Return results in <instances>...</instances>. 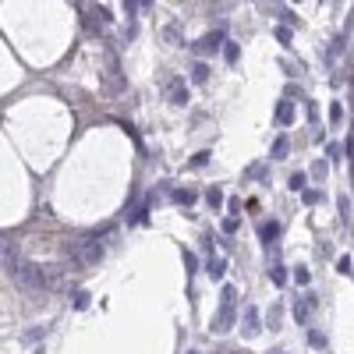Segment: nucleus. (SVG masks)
<instances>
[{
  "mask_svg": "<svg viewBox=\"0 0 354 354\" xmlns=\"http://www.w3.org/2000/svg\"><path fill=\"white\" fill-rule=\"evenodd\" d=\"M259 326H262V322H259L255 308H248V312H244V333H259Z\"/></svg>",
  "mask_w": 354,
  "mask_h": 354,
  "instance_id": "18",
  "label": "nucleus"
},
{
  "mask_svg": "<svg viewBox=\"0 0 354 354\" xmlns=\"http://www.w3.org/2000/svg\"><path fill=\"white\" fill-rule=\"evenodd\" d=\"M103 259V244L99 241H81L74 248V266H96Z\"/></svg>",
  "mask_w": 354,
  "mask_h": 354,
  "instance_id": "5",
  "label": "nucleus"
},
{
  "mask_svg": "<svg viewBox=\"0 0 354 354\" xmlns=\"http://www.w3.org/2000/svg\"><path fill=\"white\" fill-rule=\"evenodd\" d=\"M74 308H89V294L78 290V294H74Z\"/></svg>",
  "mask_w": 354,
  "mask_h": 354,
  "instance_id": "37",
  "label": "nucleus"
},
{
  "mask_svg": "<svg viewBox=\"0 0 354 354\" xmlns=\"http://www.w3.org/2000/svg\"><path fill=\"white\" fill-rule=\"evenodd\" d=\"M227 43H230V39H227V25H216L209 36H202V39L195 43V53H206V57H209L216 50H223Z\"/></svg>",
  "mask_w": 354,
  "mask_h": 354,
  "instance_id": "4",
  "label": "nucleus"
},
{
  "mask_svg": "<svg viewBox=\"0 0 354 354\" xmlns=\"http://www.w3.org/2000/svg\"><path fill=\"white\" fill-rule=\"evenodd\" d=\"M223 273H227V262H223V259H209V277L212 280H223Z\"/></svg>",
  "mask_w": 354,
  "mask_h": 354,
  "instance_id": "20",
  "label": "nucleus"
},
{
  "mask_svg": "<svg viewBox=\"0 0 354 354\" xmlns=\"http://www.w3.org/2000/svg\"><path fill=\"white\" fill-rule=\"evenodd\" d=\"M305 340H308V347H315V351H322V347H326V337H322L319 330H308V337H305Z\"/></svg>",
  "mask_w": 354,
  "mask_h": 354,
  "instance_id": "23",
  "label": "nucleus"
},
{
  "mask_svg": "<svg viewBox=\"0 0 354 354\" xmlns=\"http://www.w3.org/2000/svg\"><path fill=\"white\" fill-rule=\"evenodd\" d=\"M283 92H287V99H290V103H294V99H297V96H301V89H297V85H287V89H283Z\"/></svg>",
  "mask_w": 354,
  "mask_h": 354,
  "instance_id": "38",
  "label": "nucleus"
},
{
  "mask_svg": "<svg viewBox=\"0 0 354 354\" xmlns=\"http://www.w3.org/2000/svg\"><path fill=\"white\" fill-rule=\"evenodd\" d=\"M337 269H340V273H351V269H354L351 255H340V259H337Z\"/></svg>",
  "mask_w": 354,
  "mask_h": 354,
  "instance_id": "32",
  "label": "nucleus"
},
{
  "mask_svg": "<svg viewBox=\"0 0 354 354\" xmlns=\"http://www.w3.org/2000/svg\"><path fill=\"white\" fill-rule=\"evenodd\" d=\"M163 39H167V43H174V46H181V43H184L181 25H167V29H163Z\"/></svg>",
  "mask_w": 354,
  "mask_h": 354,
  "instance_id": "14",
  "label": "nucleus"
},
{
  "mask_svg": "<svg viewBox=\"0 0 354 354\" xmlns=\"http://www.w3.org/2000/svg\"><path fill=\"white\" fill-rule=\"evenodd\" d=\"M280 223H277V220H266V223H262V227H259V241H262V244H273V241H277V237H280Z\"/></svg>",
  "mask_w": 354,
  "mask_h": 354,
  "instance_id": "8",
  "label": "nucleus"
},
{
  "mask_svg": "<svg viewBox=\"0 0 354 354\" xmlns=\"http://www.w3.org/2000/svg\"><path fill=\"white\" fill-rule=\"evenodd\" d=\"M32 354H46V351H43V347H39V351H32Z\"/></svg>",
  "mask_w": 354,
  "mask_h": 354,
  "instance_id": "39",
  "label": "nucleus"
},
{
  "mask_svg": "<svg viewBox=\"0 0 354 354\" xmlns=\"http://www.w3.org/2000/svg\"><path fill=\"white\" fill-rule=\"evenodd\" d=\"M277 39H280L283 46H290V29H283V25H277Z\"/></svg>",
  "mask_w": 354,
  "mask_h": 354,
  "instance_id": "34",
  "label": "nucleus"
},
{
  "mask_svg": "<svg viewBox=\"0 0 354 354\" xmlns=\"http://www.w3.org/2000/svg\"><path fill=\"white\" fill-rule=\"evenodd\" d=\"M234 301H237V290H234V287H223V294H220V315L212 319V333H223V330H230V326L237 322Z\"/></svg>",
  "mask_w": 354,
  "mask_h": 354,
  "instance_id": "1",
  "label": "nucleus"
},
{
  "mask_svg": "<svg viewBox=\"0 0 354 354\" xmlns=\"http://www.w3.org/2000/svg\"><path fill=\"white\" fill-rule=\"evenodd\" d=\"M326 174H330V163H326V159H315V163H312V177H315V181H322Z\"/></svg>",
  "mask_w": 354,
  "mask_h": 354,
  "instance_id": "27",
  "label": "nucleus"
},
{
  "mask_svg": "<svg viewBox=\"0 0 354 354\" xmlns=\"http://www.w3.org/2000/svg\"><path fill=\"white\" fill-rule=\"evenodd\" d=\"M237 227H241L237 216H227V220H223V234H237Z\"/></svg>",
  "mask_w": 354,
  "mask_h": 354,
  "instance_id": "31",
  "label": "nucleus"
},
{
  "mask_svg": "<svg viewBox=\"0 0 354 354\" xmlns=\"http://www.w3.org/2000/svg\"><path fill=\"white\" fill-rule=\"evenodd\" d=\"M287 152H290V142H287V139H283V135H280V139L273 142V159H283Z\"/></svg>",
  "mask_w": 354,
  "mask_h": 354,
  "instance_id": "24",
  "label": "nucleus"
},
{
  "mask_svg": "<svg viewBox=\"0 0 354 354\" xmlns=\"http://www.w3.org/2000/svg\"><path fill=\"white\" fill-rule=\"evenodd\" d=\"M337 209H340V216H344V220H351V202H347L344 195H340V202H337Z\"/></svg>",
  "mask_w": 354,
  "mask_h": 354,
  "instance_id": "33",
  "label": "nucleus"
},
{
  "mask_svg": "<svg viewBox=\"0 0 354 354\" xmlns=\"http://www.w3.org/2000/svg\"><path fill=\"white\" fill-rule=\"evenodd\" d=\"M167 92H170V103H174V106H184V103H188L184 78H170V89H167Z\"/></svg>",
  "mask_w": 354,
  "mask_h": 354,
  "instance_id": "7",
  "label": "nucleus"
},
{
  "mask_svg": "<svg viewBox=\"0 0 354 354\" xmlns=\"http://www.w3.org/2000/svg\"><path fill=\"white\" fill-rule=\"evenodd\" d=\"M269 277H273V283H277V287H283V283H287V266L273 262V266H269Z\"/></svg>",
  "mask_w": 354,
  "mask_h": 354,
  "instance_id": "19",
  "label": "nucleus"
},
{
  "mask_svg": "<svg viewBox=\"0 0 354 354\" xmlns=\"http://www.w3.org/2000/svg\"><path fill=\"white\" fill-rule=\"evenodd\" d=\"M269 312H273V315L266 319V326H269V330H280V312H283V305H273Z\"/></svg>",
  "mask_w": 354,
  "mask_h": 354,
  "instance_id": "29",
  "label": "nucleus"
},
{
  "mask_svg": "<svg viewBox=\"0 0 354 354\" xmlns=\"http://www.w3.org/2000/svg\"><path fill=\"white\" fill-rule=\"evenodd\" d=\"M192 354H199V351H192Z\"/></svg>",
  "mask_w": 354,
  "mask_h": 354,
  "instance_id": "40",
  "label": "nucleus"
},
{
  "mask_svg": "<svg viewBox=\"0 0 354 354\" xmlns=\"http://www.w3.org/2000/svg\"><path fill=\"white\" fill-rule=\"evenodd\" d=\"M4 266H7V273H14V277H18V269H21V266H18V252H14L11 241H4Z\"/></svg>",
  "mask_w": 354,
  "mask_h": 354,
  "instance_id": "9",
  "label": "nucleus"
},
{
  "mask_svg": "<svg viewBox=\"0 0 354 354\" xmlns=\"http://www.w3.org/2000/svg\"><path fill=\"white\" fill-rule=\"evenodd\" d=\"M206 163H209V152H195L192 156V167H206Z\"/></svg>",
  "mask_w": 354,
  "mask_h": 354,
  "instance_id": "35",
  "label": "nucleus"
},
{
  "mask_svg": "<svg viewBox=\"0 0 354 354\" xmlns=\"http://www.w3.org/2000/svg\"><path fill=\"white\" fill-rule=\"evenodd\" d=\"M43 280H46V287H61V269L57 266H43Z\"/></svg>",
  "mask_w": 354,
  "mask_h": 354,
  "instance_id": "16",
  "label": "nucleus"
},
{
  "mask_svg": "<svg viewBox=\"0 0 354 354\" xmlns=\"http://www.w3.org/2000/svg\"><path fill=\"white\" fill-rule=\"evenodd\" d=\"M273 121H277L280 128H290V124H294V103H290V99H280V103H277Z\"/></svg>",
  "mask_w": 354,
  "mask_h": 354,
  "instance_id": "6",
  "label": "nucleus"
},
{
  "mask_svg": "<svg viewBox=\"0 0 354 354\" xmlns=\"http://www.w3.org/2000/svg\"><path fill=\"white\" fill-rule=\"evenodd\" d=\"M18 287L21 290H43L46 280H43V266H36V262H21V269H18Z\"/></svg>",
  "mask_w": 354,
  "mask_h": 354,
  "instance_id": "3",
  "label": "nucleus"
},
{
  "mask_svg": "<svg viewBox=\"0 0 354 354\" xmlns=\"http://www.w3.org/2000/svg\"><path fill=\"white\" fill-rule=\"evenodd\" d=\"M326 156H330V159H344V149H340V145H330Z\"/></svg>",
  "mask_w": 354,
  "mask_h": 354,
  "instance_id": "36",
  "label": "nucleus"
},
{
  "mask_svg": "<svg viewBox=\"0 0 354 354\" xmlns=\"http://www.w3.org/2000/svg\"><path fill=\"white\" fill-rule=\"evenodd\" d=\"M223 57H227V64H237V61H241V46H237V43H227V46H223Z\"/></svg>",
  "mask_w": 354,
  "mask_h": 354,
  "instance_id": "21",
  "label": "nucleus"
},
{
  "mask_svg": "<svg viewBox=\"0 0 354 354\" xmlns=\"http://www.w3.org/2000/svg\"><path fill=\"white\" fill-rule=\"evenodd\" d=\"M301 202H305V206H322L326 195H322L319 188H305V192H301Z\"/></svg>",
  "mask_w": 354,
  "mask_h": 354,
  "instance_id": "11",
  "label": "nucleus"
},
{
  "mask_svg": "<svg viewBox=\"0 0 354 354\" xmlns=\"http://www.w3.org/2000/svg\"><path fill=\"white\" fill-rule=\"evenodd\" d=\"M312 308H315V294H312V297H301V301L294 305V319H297V322H308V312H312Z\"/></svg>",
  "mask_w": 354,
  "mask_h": 354,
  "instance_id": "10",
  "label": "nucleus"
},
{
  "mask_svg": "<svg viewBox=\"0 0 354 354\" xmlns=\"http://www.w3.org/2000/svg\"><path fill=\"white\" fill-rule=\"evenodd\" d=\"M206 202H209L212 209H220V206H223V188H220V184L206 188Z\"/></svg>",
  "mask_w": 354,
  "mask_h": 354,
  "instance_id": "13",
  "label": "nucleus"
},
{
  "mask_svg": "<svg viewBox=\"0 0 354 354\" xmlns=\"http://www.w3.org/2000/svg\"><path fill=\"white\" fill-rule=\"evenodd\" d=\"M110 11L106 7H99V4H89V7H81V25H85V32H92V36H99L106 25H110Z\"/></svg>",
  "mask_w": 354,
  "mask_h": 354,
  "instance_id": "2",
  "label": "nucleus"
},
{
  "mask_svg": "<svg viewBox=\"0 0 354 354\" xmlns=\"http://www.w3.org/2000/svg\"><path fill=\"white\" fill-rule=\"evenodd\" d=\"M248 177H255V181H266V177H269L266 163H252V167H248Z\"/></svg>",
  "mask_w": 354,
  "mask_h": 354,
  "instance_id": "26",
  "label": "nucleus"
},
{
  "mask_svg": "<svg viewBox=\"0 0 354 354\" xmlns=\"http://www.w3.org/2000/svg\"><path fill=\"white\" fill-rule=\"evenodd\" d=\"M294 283H297V287H308V266H297V269H294Z\"/></svg>",
  "mask_w": 354,
  "mask_h": 354,
  "instance_id": "30",
  "label": "nucleus"
},
{
  "mask_svg": "<svg viewBox=\"0 0 354 354\" xmlns=\"http://www.w3.org/2000/svg\"><path fill=\"white\" fill-rule=\"evenodd\" d=\"M43 337H46V326H32V330L25 333V344H39Z\"/></svg>",
  "mask_w": 354,
  "mask_h": 354,
  "instance_id": "28",
  "label": "nucleus"
},
{
  "mask_svg": "<svg viewBox=\"0 0 354 354\" xmlns=\"http://www.w3.org/2000/svg\"><path fill=\"white\" fill-rule=\"evenodd\" d=\"M145 223H149V206L128 212V227H145Z\"/></svg>",
  "mask_w": 354,
  "mask_h": 354,
  "instance_id": "12",
  "label": "nucleus"
},
{
  "mask_svg": "<svg viewBox=\"0 0 354 354\" xmlns=\"http://www.w3.org/2000/svg\"><path fill=\"white\" fill-rule=\"evenodd\" d=\"M330 121H333V124H340V121H344V103H340V99H333V103H330Z\"/></svg>",
  "mask_w": 354,
  "mask_h": 354,
  "instance_id": "25",
  "label": "nucleus"
},
{
  "mask_svg": "<svg viewBox=\"0 0 354 354\" xmlns=\"http://www.w3.org/2000/svg\"><path fill=\"white\" fill-rule=\"evenodd\" d=\"M174 202L188 209V206H195V192H188V188H177V192H174Z\"/></svg>",
  "mask_w": 354,
  "mask_h": 354,
  "instance_id": "15",
  "label": "nucleus"
},
{
  "mask_svg": "<svg viewBox=\"0 0 354 354\" xmlns=\"http://www.w3.org/2000/svg\"><path fill=\"white\" fill-rule=\"evenodd\" d=\"M294 192H305V184H308V174L305 170H297V174H290V181H287Z\"/></svg>",
  "mask_w": 354,
  "mask_h": 354,
  "instance_id": "22",
  "label": "nucleus"
},
{
  "mask_svg": "<svg viewBox=\"0 0 354 354\" xmlns=\"http://www.w3.org/2000/svg\"><path fill=\"white\" fill-rule=\"evenodd\" d=\"M192 81H195V85H202V81H209V64H202V61H199V64L192 68Z\"/></svg>",
  "mask_w": 354,
  "mask_h": 354,
  "instance_id": "17",
  "label": "nucleus"
}]
</instances>
